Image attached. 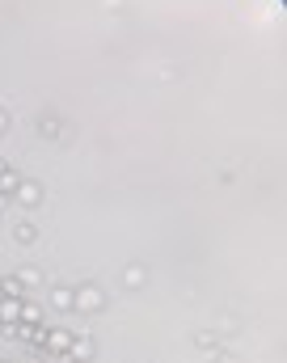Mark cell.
Wrapping results in <instances>:
<instances>
[{"label":"cell","mask_w":287,"mask_h":363,"mask_svg":"<svg viewBox=\"0 0 287 363\" xmlns=\"http://www.w3.org/2000/svg\"><path fill=\"white\" fill-rule=\"evenodd\" d=\"M17 279H21V287H26V291H30V287H38V283H43V274H38V271H21V274H17Z\"/></svg>","instance_id":"9"},{"label":"cell","mask_w":287,"mask_h":363,"mask_svg":"<svg viewBox=\"0 0 287 363\" xmlns=\"http://www.w3.org/2000/svg\"><path fill=\"white\" fill-rule=\"evenodd\" d=\"M123 283H127V287H144V271H140V267H127V271H123Z\"/></svg>","instance_id":"7"},{"label":"cell","mask_w":287,"mask_h":363,"mask_svg":"<svg viewBox=\"0 0 287 363\" xmlns=\"http://www.w3.org/2000/svg\"><path fill=\"white\" fill-rule=\"evenodd\" d=\"M101 308H106V296H101L97 283H81V287H72V313H101Z\"/></svg>","instance_id":"1"},{"label":"cell","mask_w":287,"mask_h":363,"mask_svg":"<svg viewBox=\"0 0 287 363\" xmlns=\"http://www.w3.org/2000/svg\"><path fill=\"white\" fill-rule=\"evenodd\" d=\"M21 325H34V330H43V308L38 304H30V300H21V317H17Z\"/></svg>","instance_id":"4"},{"label":"cell","mask_w":287,"mask_h":363,"mask_svg":"<svg viewBox=\"0 0 287 363\" xmlns=\"http://www.w3.org/2000/svg\"><path fill=\"white\" fill-rule=\"evenodd\" d=\"M51 304L64 308V313H72V287H55V291H51Z\"/></svg>","instance_id":"6"},{"label":"cell","mask_w":287,"mask_h":363,"mask_svg":"<svg viewBox=\"0 0 287 363\" xmlns=\"http://www.w3.org/2000/svg\"><path fill=\"white\" fill-rule=\"evenodd\" d=\"M0 296H4V300H21V296H26V287H21V279H17V274H9V279H0Z\"/></svg>","instance_id":"5"},{"label":"cell","mask_w":287,"mask_h":363,"mask_svg":"<svg viewBox=\"0 0 287 363\" xmlns=\"http://www.w3.org/2000/svg\"><path fill=\"white\" fill-rule=\"evenodd\" d=\"M0 363H4V359H0Z\"/></svg>","instance_id":"10"},{"label":"cell","mask_w":287,"mask_h":363,"mask_svg":"<svg viewBox=\"0 0 287 363\" xmlns=\"http://www.w3.org/2000/svg\"><path fill=\"white\" fill-rule=\"evenodd\" d=\"M13 237H17L21 245H34V228H30V224H17V228H13Z\"/></svg>","instance_id":"8"},{"label":"cell","mask_w":287,"mask_h":363,"mask_svg":"<svg viewBox=\"0 0 287 363\" xmlns=\"http://www.w3.org/2000/svg\"><path fill=\"white\" fill-rule=\"evenodd\" d=\"M97 355V347L89 342V338H72V347L60 355V363H89Z\"/></svg>","instance_id":"3"},{"label":"cell","mask_w":287,"mask_h":363,"mask_svg":"<svg viewBox=\"0 0 287 363\" xmlns=\"http://www.w3.org/2000/svg\"><path fill=\"white\" fill-rule=\"evenodd\" d=\"M72 338H77L72 330H43V338H38V347H43L47 355H55V359H60V355H64V351L72 347Z\"/></svg>","instance_id":"2"}]
</instances>
